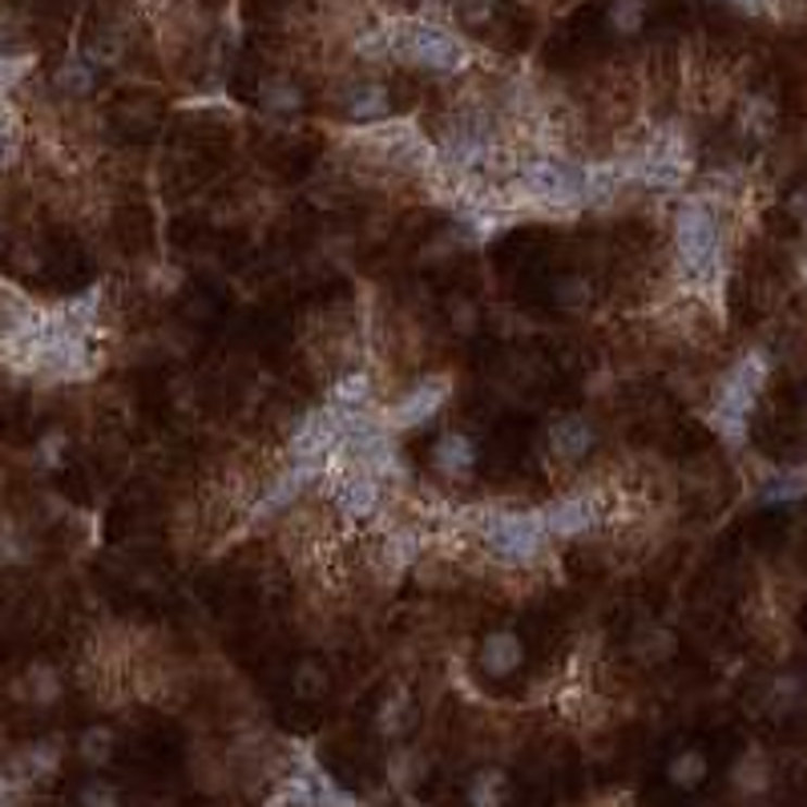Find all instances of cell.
Masks as SVG:
<instances>
[{
  "instance_id": "cell-1",
  "label": "cell",
  "mask_w": 807,
  "mask_h": 807,
  "mask_svg": "<svg viewBox=\"0 0 807 807\" xmlns=\"http://www.w3.org/2000/svg\"><path fill=\"white\" fill-rule=\"evenodd\" d=\"M674 247H679V263L698 287H710L719 279L722 267V242L719 223L703 202H686L674 218Z\"/></svg>"
},
{
  "instance_id": "cell-2",
  "label": "cell",
  "mask_w": 807,
  "mask_h": 807,
  "mask_svg": "<svg viewBox=\"0 0 807 807\" xmlns=\"http://www.w3.org/2000/svg\"><path fill=\"white\" fill-rule=\"evenodd\" d=\"M764 380H767L764 352L743 355L735 368H731V376L722 380L719 400H715V416H710L722 440H731V444H743V440H747V420H751V408H755L759 392H764Z\"/></svg>"
},
{
  "instance_id": "cell-3",
  "label": "cell",
  "mask_w": 807,
  "mask_h": 807,
  "mask_svg": "<svg viewBox=\"0 0 807 807\" xmlns=\"http://www.w3.org/2000/svg\"><path fill=\"white\" fill-rule=\"evenodd\" d=\"M388 53L437 73H461L468 65L465 41L453 37L449 29H440V25H425V21L388 25Z\"/></svg>"
},
{
  "instance_id": "cell-4",
  "label": "cell",
  "mask_w": 807,
  "mask_h": 807,
  "mask_svg": "<svg viewBox=\"0 0 807 807\" xmlns=\"http://www.w3.org/2000/svg\"><path fill=\"white\" fill-rule=\"evenodd\" d=\"M517 194L538 211H578L585 206V171H573L566 162H533L521 174Z\"/></svg>"
},
{
  "instance_id": "cell-5",
  "label": "cell",
  "mask_w": 807,
  "mask_h": 807,
  "mask_svg": "<svg viewBox=\"0 0 807 807\" xmlns=\"http://www.w3.org/2000/svg\"><path fill=\"white\" fill-rule=\"evenodd\" d=\"M484 538H489V550L505 562H533L541 550H545V517L541 513H493L489 525H484Z\"/></svg>"
},
{
  "instance_id": "cell-6",
  "label": "cell",
  "mask_w": 807,
  "mask_h": 807,
  "mask_svg": "<svg viewBox=\"0 0 807 807\" xmlns=\"http://www.w3.org/2000/svg\"><path fill=\"white\" fill-rule=\"evenodd\" d=\"M348 416L336 412L331 404L327 408H315L303 416V425L295 428L291 437V456L303 461V465H324L327 468V456L340 449V440L348 437Z\"/></svg>"
},
{
  "instance_id": "cell-7",
  "label": "cell",
  "mask_w": 807,
  "mask_h": 807,
  "mask_svg": "<svg viewBox=\"0 0 807 807\" xmlns=\"http://www.w3.org/2000/svg\"><path fill=\"white\" fill-rule=\"evenodd\" d=\"M453 396V380L440 371V376H425V380H416L404 392V396L388 408V416H383V425L392 428V432H408V428H420L428 425L432 416L440 412V404Z\"/></svg>"
},
{
  "instance_id": "cell-8",
  "label": "cell",
  "mask_w": 807,
  "mask_h": 807,
  "mask_svg": "<svg viewBox=\"0 0 807 807\" xmlns=\"http://www.w3.org/2000/svg\"><path fill=\"white\" fill-rule=\"evenodd\" d=\"M331 501L340 505L348 517H371L380 505V481L371 477L368 468L360 465H331Z\"/></svg>"
},
{
  "instance_id": "cell-9",
  "label": "cell",
  "mask_w": 807,
  "mask_h": 807,
  "mask_svg": "<svg viewBox=\"0 0 807 807\" xmlns=\"http://www.w3.org/2000/svg\"><path fill=\"white\" fill-rule=\"evenodd\" d=\"M541 517H545L550 538H578V533H585V529H594L597 525V505L590 496H569V501L550 505Z\"/></svg>"
},
{
  "instance_id": "cell-10",
  "label": "cell",
  "mask_w": 807,
  "mask_h": 807,
  "mask_svg": "<svg viewBox=\"0 0 807 807\" xmlns=\"http://www.w3.org/2000/svg\"><path fill=\"white\" fill-rule=\"evenodd\" d=\"M550 449L557 461H581V456L594 449V428H590V420H585V416H562V420H553Z\"/></svg>"
},
{
  "instance_id": "cell-11",
  "label": "cell",
  "mask_w": 807,
  "mask_h": 807,
  "mask_svg": "<svg viewBox=\"0 0 807 807\" xmlns=\"http://www.w3.org/2000/svg\"><path fill=\"white\" fill-rule=\"evenodd\" d=\"M521 663H525V646L513 630H496V634L484 638V646H481L484 674H493V679H509Z\"/></svg>"
},
{
  "instance_id": "cell-12",
  "label": "cell",
  "mask_w": 807,
  "mask_h": 807,
  "mask_svg": "<svg viewBox=\"0 0 807 807\" xmlns=\"http://www.w3.org/2000/svg\"><path fill=\"white\" fill-rule=\"evenodd\" d=\"M432 465L444 477H468L477 468V444L465 437V432H444V437L432 444Z\"/></svg>"
},
{
  "instance_id": "cell-13",
  "label": "cell",
  "mask_w": 807,
  "mask_h": 807,
  "mask_svg": "<svg viewBox=\"0 0 807 807\" xmlns=\"http://www.w3.org/2000/svg\"><path fill=\"white\" fill-rule=\"evenodd\" d=\"M336 412H343L348 420L355 416H368L371 412V376L368 371H348L336 388H331V400H327Z\"/></svg>"
},
{
  "instance_id": "cell-14",
  "label": "cell",
  "mask_w": 807,
  "mask_h": 807,
  "mask_svg": "<svg viewBox=\"0 0 807 807\" xmlns=\"http://www.w3.org/2000/svg\"><path fill=\"white\" fill-rule=\"evenodd\" d=\"M388 110H392V98H388L383 86H360L348 98V117L360 122V126H380L383 117H388Z\"/></svg>"
},
{
  "instance_id": "cell-15",
  "label": "cell",
  "mask_w": 807,
  "mask_h": 807,
  "mask_svg": "<svg viewBox=\"0 0 807 807\" xmlns=\"http://www.w3.org/2000/svg\"><path fill=\"white\" fill-rule=\"evenodd\" d=\"M710 776V764H707V755L698 747H686L679 751L670 764H666V779L674 783V787H682V792H694L703 779Z\"/></svg>"
},
{
  "instance_id": "cell-16",
  "label": "cell",
  "mask_w": 807,
  "mask_h": 807,
  "mask_svg": "<svg viewBox=\"0 0 807 807\" xmlns=\"http://www.w3.org/2000/svg\"><path fill=\"white\" fill-rule=\"evenodd\" d=\"M505 792H509L505 771L484 767V771H477V776H472V783H468V804H472V807H501V804H505Z\"/></svg>"
},
{
  "instance_id": "cell-17",
  "label": "cell",
  "mask_w": 807,
  "mask_h": 807,
  "mask_svg": "<svg viewBox=\"0 0 807 807\" xmlns=\"http://www.w3.org/2000/svg\"><path fill=\"white\" fill-rule=\"evenodd\" d=\"M61 764V747L58 743H33V747H25L21 755H16V767H21V776H53Z\"/></svg>"
},
{
  "instance_id": "cell-18",
  "label": "cell",
  "mask_w": 807,
  "mask_h": 807,
  "mask_svg": "<svg viewBox=\"0 0 807 807\" xmlns=\"http://www.w3.org/2000/svg\"><path fill=\"white\" fill-rule=\"evenodd\" d=\"M77 755H81L89 767H105L110 764V755H114V731H110V727H89V731H81Z\"/></svg>"
},
{
  "instance_id": "cell-19",
  "label": "cell",
  "mask_w": 807,
  "mask_h": 807,
  "mask_svg": "<svg viewBox=\"0 0 807 807\" xmlns=\"http://www.w3.org/2000/svg\"><path fill=\"white\" fill-rule=\"evenodd\" d=\"M642 21H646V4L642 0H614L609 4V29L614 33L630 37V33L642 29Z\"/></svg>"
},
{
  "instance_id": "cell-20",
  "label": "cell",
  "mask_w": 807,
  "mask_h": 807,
  "mask_svg": "<svg viewBox=\"0 0 807 807\" xmlns=\"http://www.w3.org/2000/svg\"><path fill=\"white\" fill-rule=\"evenodd\" d=\"M25 686H29V698L33 703H58L61 698V679L53 666H33L29 679H25Z\"/></svg>"
},
{
  "instance_id": "cell-21",
  "label": "cell",
  "mask_w": 807,
  "mask_h": 807,
  "mask_svg": "<svg viewBox=\"0 0 807 807\" xmlns=\"http://www.w3.org/2000/svg\"><path fill=\"white\" fill-rule=\"evenodd\" d=\"M807 496V468H792V472H779L776 484L764 489V501H799Z\"/></svg>"
},
{
  "instance_id": "cell-22",
  "label": "cell",
  "mask_w": 807,
  "mask_h": 807,
  "mask_svg": "<svg viewBox=\"0 0 807 807\" xmlns=\"http://www.w3.org/2000/svg\"><path fill=\"white\" fill-rule=\"evenodd\" d=\"M263 101H267V110H275V114H295L299 105H303V93L291 81H270V86H263Z\"/></svg>"
},
{
  "instance_id": "cell-23",
  "label": "cell",
  "mask_w": 807,
  "mask_h": 807,
  "mask_svg": "<svg viewBox=\"0 0 807 807\" xmlns=\"http://www.w3.org/2000/svg\"><path fill=\"white\" fill-rule=\"evenodd\" d=\"M58 89H65V93H89V89H93V65H86V61H65L58 73Z\"/></svg>"
},
{
  "instance_id": "cell-24",
  "label": "cell",
  "mask_w": 807,
  "mask_h": 807,
  "mask_svg": "<svg viewBox=\"0 0 807 807\" xmlns=\"http://www.w3.org/2000/svg\"><path fill=\"white\" fill-rule=\"evenodd\" d=\"M77 804L81 807H122V795H117L114 783H105V779H89V783H81V792H77Z\"/></svg>"
},
{
  "instance_id": "cell-25",
  "label": "cell",
  "mask_w": 807,
  "mask_h": 807,
  "mask_svg": "<svg viewBox=\"0 0 807 807\" xmlns=\"http://www.w3.org/2000/svg\"><path fill=\"white\" fill-rule=\"evenodd\" d=\"M380 731L383 735H400L408 727V694H392L388 703L380 707Z\"/></svg>"
},
{
  "instance_id": "cell-26",
  "label": "cell",
  "mask_w": 807,
  "mask_h": 807,
  "mask_svg": "<svg viewBox=\"0 0 807 807\" xmlns=\"http://www.w3.org/2000/svg\"><path fill=\"white\" fill-rule=\"evenodd\" d=\"M65 449H70V437H65L61 428L45 432L41 444H37V461H41V468H58L61 461H65Z\"/></svg>"
},
{
  "instance_id": "cell-27",
  "label": "cell",
  "mask_w": 807,
  "mask_h": 807,
  "mask_svg": "<svg viewBox=\"0 0 807 807\" xmlns=\"http://www.w3.org/2000/svg\"><path fill=\"white\" fill-rule=\"evenodd\" d=\"M557 295H562V303H569V307H581V303L590 299V283H585L581 275H569Z\"/></svg>"
},
{
  "instance_id": "cell-28",
  "label": "cell",
  "mask_w": 807,
  "mask_h": 807,
  "mask_svg": "<svg viewBox=\"0 0 807 807\" xmlns=\"http://www.w3.org/2000/svg\"><path fill=\"white\" fill-rule=\"evenodd\" d=\"M416 557V541H408V533H400V538H392V545H388V562L396 569H404Z\"/></svg>"
},
{
  "instance_id": "cell-29",
  "label": "cell",
  "mask_w": 807,
  "mask_h": 807,
  "mask_svg": "<svg viewBox=\"0 0 807 807\" xmlns=\"http://www.w3.org/2000/svg\"><path fill=\"white\" fill-rule=\"evenodd\" d=\"M16 154V134H13V122L9 117H0V171L13 162Z\"/></svg>"
},
{
  "instance_id": "cell-30",
  "label": "cell",
  "mask_w": 807,
  "mask_h": 807,
  "mask_svg": "<svg viewBox=\"0 0 807 807\" xmlns=\"http://www.w3.org/2000/svg\"><path fill=\"white\" fill-rule=\"evenodd\" d=\"M646 654H654V658H666V654H674V638L666 634V630H654V638L646 642Z\"/></svg>"
},
{
  "instance_id": "cell-31",
  "label": "cell",
  "mask_w": 807,
  "mask_h": 807,
  "mask_svg": "<svg viewBox=\"0 0 807 807\" xmlns=\"http://www.w3.org/2000/svg\"><path fill=\"white\" fill-rule=\"evenodd\" d=\"M489 9H493V0H461V13H465L468 21H484Z\"/></svg>"
},
{
  "instance_id": "cell-32",
  "label": "cell",
  "mask_w": 807,
  "mask_h": 807,
  "mask_svg": "<svg viewBox=\"0 0 807 807\" xmlns=\"http://www.w3.org/2000/svg\"><path fill=\"white\" fill-rule=\"evenodd\" d=\"M739 4H747V9H759V4H764V0H739Z\"/></svg>"
}]
</instances>
